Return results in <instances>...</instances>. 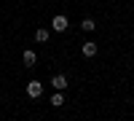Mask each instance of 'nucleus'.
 I'll list each match as a JSON object with an SVG mask.
<instances>
[{
    "mask_svg": "<svg viewBox=\"0 0 134 121\" xmlns=\"http://www.w3.org/2000/svg\"><path fill=\"white\" fill-rule=\"evenodd\" d=\"M51 27L57 30V32H64L67 27H70V19H67V16H54L51 19Z\"/></svg>",
    "mask_w": 134,
    "mask_h": 121,
    "instance_id": "f257e3e1",
    "label": "nucleus"
},
{
    "mask_svg": "<svg viewBox=\"0 0 134 121\" xmlns=\"http://www.w3.org/2000/svg\"><path fill=\"white\" fill-rule=\"evenodd\" d=\"M27 94H30V97H40V94H43V83H40V81H30V83H27Z\"/></svg>",
    "mask_w": 134,
    "mask_h": 121,
    "instance_id": "f03ea898",
    "label": "nucleus"
},
{
    "mask_svg": "<svg viewBox=\"0 0 134 121\" xmlns=\"http://www.w3.org/2000/svg\"><path fill=\"white\" fill-rule=\"evenodd\" d=\"M81 51H83V57H97V43L94 40H86L81 46Z\"/></svg>",
    "mask_w": 134,
    "mask_h": 121,
    "instance_id": "7ed1b4c3",
    "label": "nucleus"
},
{
    "mask_svg": "<svg viewBox=\"0 0 134 121\" xmlns=\"http://www.w3.org/2000/svg\"><path fill=\"white\" fill-rule=\"evenodd\" d=\"M51 83H54V89H59V92H64V89H67V78H64L62 73H59V75H54Z\"/></svg>",
    "mask_w": 134,
    "mask_h": 121,
    "instance_id": "20e7f679",
    "label": "nucleus"
},
{
    "mask_svg": "<svg viewBox=\"0 0 134 121\" xmlns=\"http://www.w3.org/2000/svg\"><path fill=\"white\" fill-rule=\"evenodd\" d=\"M21 62H24V65H27V67H32V65H35V62H38V57H35V51H30V49H27L24 54H21Z\"/></svg>",
    "mask_w": 134,
    "mask_h": 121,
    "instance_id": "39448f33",
    "label": "nucleus"
},
{
    "mask_svg": "<svg viewBox=\"0 0 134 121\" xmlns=\"http://www.w3.org/2000/svg\"><path fill=\"white\" fill-rule=\"evenodd\" d=\"M81 27H83V32H94V27H97V22H94V19H88V16H86V19L81 22Z\"/></svg>",
    "mask_w": 134,
    "mask_h": 121,
    "instance_id": "423d86ee",
    "label": "nucleus"
},
{
    "mask_svg": "<svg viewBox=\"0 0 134 121\" xmlns=\"http://www.w3.org/2000/svg\"><path fill=\"white\" fill-rule=\"evenodd\" d=\"M35 40H38V43H46V40H48V30H46V27L35 30Z\"/></svg>",
    "mask_w": 134,
    "mask_h": 121,
    "instance_id": "0eeeda50",
    "label": "nucleus"
},
{
    "mask_svg": "<svg viewBox=\"0 0 134 121\" xmlns=\"http://www.w3.org/2000/svg\"><path fill=\"white\" fill-rule=\"evenodd\" d=\"M51 105H54V108H62V105H64V97H62V92H59V89H57V94L51 97Z\"/></svg>",
    "mask_w": 134,
    "mask_h": 121,
    "instance_id": "6e6552de",
    "label": "nucleus"
}]
</instances>
